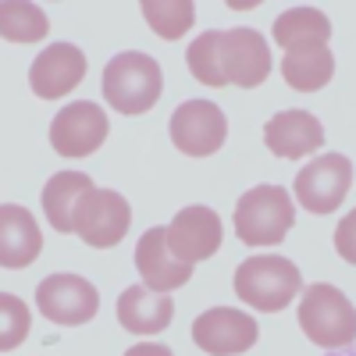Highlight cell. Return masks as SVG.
<instances>
[{"label":"cell","instance_id":"obj_19","mask_svg":"<svg viewBox=\"0 0 356 356\" xmlns=\"http://www.w3.org/2000/svg\"><path fill=\"white\" fill-rule=\"evenodd\" d=\"M89 189H97V186L82 171H57L43 186L40 200H43V214L54 232H75V211Z\"/></svg>","mask_w":356,"mask_h":356},{"label":"cell","instance_id":"obj_26","mask_svg":"<svg viewBox=\"0 0 356 356\" xmlns=\"http://www.w3.org/2000/svg\"><path fill=\"white\" fill-rule=\"evenodd\" d=\"M125 356H175L168 346H157V342H139V346H132Z\"/></svg>","mask_w":356,"mask_h":356},{"label":"cell","instance_id":"obj_22","mask_svg":"<svg viewBox=\"0 0 356 356\" xmlns=\"http://www.w3.org/2000/svg\"><path fill=\"white\" fill-rule=\"evenodd\" d=\"M143 15L164 40H182L186 29L196 22V8L189 0H143Z\"/></svg>","mask_w":356,"mask_h":356},{"label":"cell","instance_id":"obj_4","mask_svg":"<svg viewBox=\"0 0 356 356\" xmlns=\"http://www.w3.org/2000/svg\"><path fill=\"white\" fill-rule=\"evenodd\" d=\"M300 328L324 353L346 349V346L356 342V307L335 285L317 282L303 292V300H300Z\"/></svg>","mask_w":356,"mask_h":356},{"label":"cell","instance_id":"obj_6","mask_svg":"<svg viewBox=\"0 0 356 356\" xmlns=\"http://www.w3.org/2000/svg\"><path fill=\"white\" fill-rule=\"evenodd\" d=\"M168 132L175 150H182L186 157H211L225 146L228 122L214 100H186L182 107H175Z\"/></svg>","mask_w":356,"mask_h":356},{"label":"cell","instance_id":"obj_1","mask_svg":"<svg viewBox=\"0 0 356 356\" xmlns=\"http://www.w3.org/2000/svg\"><path fill=\"white\" fill-rule=\"evenodd\" d=\"M303 289V271L289 257H250L235 267V292L239 300L250 303L260 314H278L285 310Z\"/></svg>","mask_w":356,"mask_h":356},{"label":"cell","instance_id":"obj_10","mask_svg":"<svg viewBox=\"0 0 356 356\" xmlns=\"http://www.w3.org/2000/svg\"><path fill=\"white\" fill-rule=\"evenodd\" d=\"M257 339L260 324L235 307H214L193 321V342L211 356H239L253 349Z\"/></svg>","mask_w":356,"mask_h":356},{"label":"cell","instance_id":"obj_7","mask_svg":"<svg viewBox=\"0 0 356 356\" xmlns=\"http://www.w3.org/2000/svg\"><path fill=\"white\" fill-rule=\"evenodd\" d=\"M132 225V207L114 189H89L75 211V232L86 246H118Z\"/></svg>","mask_w":356,"mask_h":356},{"label":"cell","instance_id":"obj_14","mask_svg":"<svg viewBox=\"0 0 356 356\" xmlns=\"http://www.w3.org/2000/svg\"><path fill=\"white\" fill-rule=\"evenodd\" d=\"M136 271L143 275L146 289L171 292V289H182L193 278V264H182L178 257H171L168 232L157 225L150 232H143V239L136 243Z\"/></svg>","mask_w":356,"mask_h":356},{"label":"cell","instance_id":"obj_9","mask_svg":"<svg viewBox=\"0 0 356 356\" xmlns=\"http://www.w3.org/2000/svg\"><path fill=\"white\" fill-rule=\"evenodd\" d=\"M36 307L47 321L61 324V328H72V324H86L97 317L100 296H97L93 282H86L79 275H50L36 289Z\"/></svg>","mask_w":356,"mask_h":356},{"label":"cell","instance_id":"obj_8","mask_svg":"<svg viewBox=\"0 0 356 356\" xmlns=\"http://www.w3.org/2000/svg\"><path fill=\"white\" fill-rule=\"evenodd\" d=\"M107 114L93 100L68 104L54 114L50 122V146L61 157H89L97 154L107 139Z\"/></svg>","mask_w":356,"mask_h":356},{"label":"cell","instance_id":"obj_13","mask_svg":"<svg viewBox=\"0 0 356 356\" xmlns=\"http://www.w3.org/2000/svg\"><path fill=\"white\" fill-rule=\"evenodd\" d=\"M86 79V54L75 43H50L29 68V86L40 100H61Z\"/></svg>","mask_w":356,"mask_h":356},{"label":"cell","instance_id":"obj_27","mask_svg":"<svg viewBox=\"0 0 356 356\" xmlns=\"http://www.w3.org/2000/svg\"><path fill=\"white\" fill-rule=\"evenodd\" d=\"M324 356H356V342H353V346H346V349H328Z\"/></svg>","mask_w":356,"mask_h":356},{"label":"cell","instance_id":"obj_12","mask_svg":"<svg viewBox=\"0 0 356 356\" xmlns=\"http://www.w3.org/2000/svg\"><path fill=\"white\" fill-rule=\"evenodd\" d=\"M221 68L232 86L257 89L271 75V43L257 29H228V33H221Z\"/></svg>","mask_w":356,"mask_h":356},{"label":"cell","instance_id":"obj_3","mask_svg":"<svg viewBox=\"0 0 356 356\" xmlns=\"http://www.w3.org/2000/svg\"><path fill=\"white\" fill-rule=\"evenodd\" d=\"M296 225V203L282 186H253L235 203V235L246 246H278Z\"/></svg>","mask_w":356,"mask_h":356},{"label":"cell","instance_id":"obj_15","mask_svg":"<svg viewBox=\"0 0 356 356\" xmlns=\"http://www.w3.org/2000/svg\"><path fill=\"white\" fill-rule=\"evenodd\" d=\"M267 150L282 161L310 157L324 146V129L310 111H278L271 122L264 125Z\"/></svg>","mask_w":356,"mask_h":356},{"label":"cell","instance_id":"obj_23","mask_svg":"<svg viewBox=\"0 0 356 356\" xmlns=\"http://www.w3.org/2000/svg\"><path fill=\"white\" fill-rule=\"evenodd\" d=\"M189 72L196 75V82H203V86H214V89H221V86H228V79H225V68H221V33H203V36H196V43H189Z\"/></svg>","mask_w":356,"mask_h":356},{"label":"cell","instance_id":"obj_24","mask_svg":"<svg viewBox=\"0 0 356 356\" xmlns=\"http://www.w3.org/2000/svg\"><path fill=\"white\" fill-rule=\"evenodd\" d=\"M0 317H4V332H0V349H15L18 342H25L29 335V310L22 307V300L15 296H0Z\"/></svg>","mask_w":356,"mask_h":356},{"label":"cell","instance_id":"obj_5","mask_svg":"<svg viewBox=\"0 0 356 356\" xmlns=\"http://www.w3.org/2000/svg\"><path fill=\"white\" fill-rule=\"evenodd\" d=\"M296 200L310 214H335L353 186V161L342 154L314 157L300 175H296Z\"/></svg>","mask_w":356,"mask_h":356},{"label":"cell","instance_id":"obj_16","mask_svg":"<svg viewBox=\"0 0 356 356\" xmlns=\"http://www.w3.org/2000/svg\"><path fill=\"white\" fill-rule=\"evenodd\" d=\"M43 250V235L40 225L33 221V214L25 207L4 203L0 207V264L8 271H18V267H29Z\"/></svg>","mask_w":356,"mask_h":356},{"label":"cell","instance_id":"obj_17","mask_svg":"<svg viewBox=\"0 0 356 356\" xmlns=\"http://www.w3.org/2000/svg\"><path fill=\"white\" fill-rule=\"evenodd\" d=\"M175 317V300H168V292H154L146 285H129L118 296V321L125 332L136 335H157L164 332Z\"/></svg>","mask_w":356,"mask_h":356},{"label":"cell","instance_id":"obj_2","mask_svg":"<svg viewBox=\"0 0 356 356\" xmlns=\"http://www.w3.org/2000/svg\"><path fill=\"white\" fill-rule=\"evenodd\" d=\"M161 89H164V75L150 54L125 50L111 57L104 68V100L118 114H146L150 107H157Z\"/></svg>","mask_w":356,"mask_h":356},{"label":"cell","instance_id":"obj_25","mask_svg":"<svg viewBox=\"0 0 356 356\" xmlns=\"http://www.w3.org/2000/svg\"><path fill=\"white\" fill-rule=\"evenodd\" d=\"M335 253H339L346 264L356 267V211L346 214V218L339 221V228H335Z\"/></svg>","mask_w":356,"mask_h":356},{"label":"cell","instance_id":"obj_21","mask_svg":"<svg viewBox=\"0 0 356 356\" xmlns=\"http://www.w3.org/2000/svg\"><path fill=\"white\" fill-rule=\"evenodd\" d=\"M50 33V18L43 8L25 4V0H8L0 4V36L8 43H40Z\"/></svg>","mask_w":356,"mask_h":356},{"label":"cell","instance_id":"obj_11","mask_svg":"<svg viewBox=\"0 0 356 356\" xmlns=\"http://www.w3.org/2000/svg\"><path fill=\"white\" fill-rule=\"evenodd\" d=\"M168 232V250L171 257H178L182 264H200V260H211L221 250V218L211 211V207H182Z\"/></svg>","mask_w":356,"mask_h":356},{"label":"cell","instance_id":"obj_20","mask_svg":"<svg viewBox=\"0 0 356 356\" xmlns=\"http://www.w3.org/2000/svg\"><path fill=\"white\" fill-rule=\"evenodd\" d=\"M332 40V22L317 8H289L275 22V43L278 47H300V43H328Z\"/></svg>","mask_w":356,"mask_h":356},{"label":"cell","instance_id":"obj_18","mask_svg":"<svg viewBox=\"0 0 356 356\" xmlns=\"http://www.w3.org/2000/svg\"><path fill=\"white\" fill-rule=\"evenodd\" d=\"M332 75H335V57L328 43H300L289 47L282 57V79L300 93H317L332 82Z\"/></svg>","mask_w":356,"mask_h":356}]
</instances>
